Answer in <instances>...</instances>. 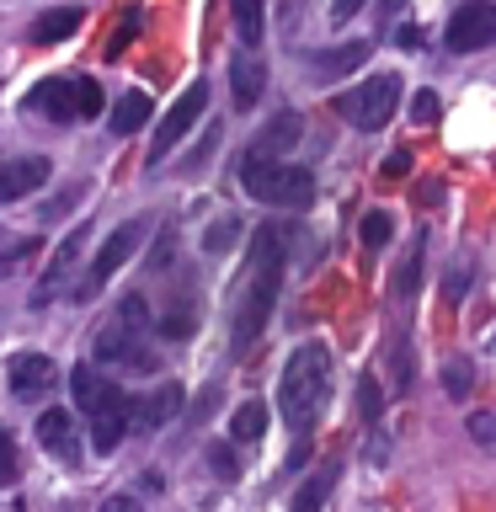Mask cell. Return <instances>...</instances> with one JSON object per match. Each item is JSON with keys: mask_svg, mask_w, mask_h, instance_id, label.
Instances as JSON below:
<instances>
[{"mask_svg": "<svg viewBox=\"0 0 496 512\" xmlns=\"http://www.w3.org/2000/svg\"><path fill=\"white\" fill-rule=\"evenodd\" d=\"M16 470H22V459H16V438L6 427H0V486H11Z\"/></svg>", "mask_w": 496, "mask_h": 512, "instance_id": "32", "label": "cell"}, {"mask_svg": "<svg viewBox=\"0 0 496 512\" xmlns=\"http://www.w3.org/2000/svg\"><path fill=\"white\" fill-rule=\"evenodd\" d=\"M128 427H166L176 411H182V384L166 379V384H155L150 395H139V400H128Z\"/></svg>", "mask_w": 496, "mask_h": 512, "instance_id": "10", "label": "cell"}, {"mask_svg": "<svg viewBox=\"0 0 496 512\" xmlns=\"http://www.w3.org/2000/svg\"><path fill=\"white\" fill-rule=\"evenodd\" d=\"M400 86H406V80H400L395 70H379V75H368L363 86H347L331 107L342 112V118H347L352 128L374 134V128H384V123L395 118V107H400Z\"/></svg>", "mask_w": 496, "mask_h": 512, "instance_id": "4", "label": "cell"}, {"mask_svg": "<svg viewBox=\"0 0 496 512\" xmlns=\"http://www.w3.org/2000/svg\"><path fill=\"white\" fill-rule=\"evenodd\" d=\"M240 240V214H224V219H214L208 224V235H203V251L208 256H224Z\"/></svg>", "mask_w": 496, "mask_h": 512, "instance_id": "25", "label": "cell"}, {"mask_svg": "<svg viewBox=\"0 0 496 512\" xmlns=\"http://www.w3.org/2000/svg\"><path fill=\"white\" fill-rule=\"evenodd\" d=\"M123 438H128V411L123 406H107V411L91 416V448L96 454H118Z\"/></svg>", "mask_w": 496, "mask_h": 512, "instance_id": "19", "label": "cell"}, {"mask_svg": "<svg viewBox=\"0 0 496 512\" xmlns=\"http://www.w3.org/2000/svg\"><path fill=\"white\" fill-rule=\"evenodd\" d=\"M208 459H214L219 480H235V475H240V470H235V454H230V448H224V443H214V448H208Z\"/></svg>", "mask_w": 496, "mask_h": 512, "instance_id": "35", "label": "cell"}, {"mask_svg": "<svg viewBox=\"0 0 496 512\" xmlns=\"http://www.w3.org/2000/svg\"><path fill=\"white\" fill-rule=\"evenodd\" d=\"M363 59H368V43H342V48H326V54H304V70L336 80V75H352Z\"/></svg>", "mask_w": 496, "mask_h": 512, "instance_id": "17", "label": "cell"}, {"mask_svg": "<svg viewBox=\"0 0 496 512\" xmlns=\"http://www.w3.org/2000/svg\"><path fill=\"white\" fill-rule=\"evenodd\" d=\"M80 198H86V182H70V187H59L54 198H48V203L38 208V219H64V214H70V208H75Z\"/></svg>", "mask_w": 496, "mask_h": 512, "instance_id": "28", "label": "cell"}, {"mask_svg": "<svg viewBox=\"0 0 496 512\" xmlns=\"http://www.w3.org/2000/svg\"><path fill=\"white\" fill-rule=\"evenodd\" d=\"M208 112V86L198 80V86H187L182 96H176V102L166 107V118H160V128H155V139H150V171L160 166V160H166L176 144H182L192 128H198V118Z\"/></svg>", "mask_w": 496, "mask_h": 512, "instance_id": "6", "label": "cell"}, {"mask_svg": "<svg viewBox=\"0 0 496 512\" xmlns=\"http://www.w3.org/2000/svg\"><path fill=\"white\" fill-rule=\"evenodd\" d=\"M230 11H235V32H240V48H256V43H262L267 0H230Z\"/></svg>", "mask_w": 496, "mask_h": 512, "instance_id": "22", "label": "cell"}, {"mask_svg": "<svg viewBox=\"0 0 496 512\" xmlns=\"http://www.w3.org/2000/svg\"><path fill=\"white\" fill-rule=\"evenodd\" d=\"M438 112H443L438 91H416V96H411V118H416V123H438Z\"/></svg>", "mask_w": 496, "mask_h": 512, "instance_id": "33", "label": "cell"}, {"mask_svg": "<svg viewBox=\"0 0 496 512\" xmlns=\"http://www.w3.org/2000/svg\"><path fill=\"white\" fill-rule=\"evenodd\" d=\"M80 246H86V224H75V230L59 240V251H54V262H48V272H43V283H38V294H32V304H48V299H54V288L70 278Z\"/></svg>", "mask_w": 496, "mask_h": 512, "instance_id": "16", "label": "cell"}, {"mask_svg": "<svg viewBox=\"0 0 496 512\" xmlns=\"http://www.w3.org/2000/svg\"><path fill=\"white\" fill-rule=\"evenodd\" d=\"M299 134H304L299 112H278V118L262 128V139H256V155H283V150H294Z\"/></svg>", "mask_w": 496, "mask_h": 512, "instance_id": "20", "label": "cell"}, {"mask_svg": "<svg viewBox=\"0 0 496 512\" xmlns=\"http://www.w3.org/2000/svg\"><path fill=\"white\" fill-rule=\"evenodd\" d=\"M70 395H75V406L91 411V416L107 411V406H128V395H123L112 379L96 374V368H75V374H70Z\"/></svg>", "mask_w": 496, "mask_h": 512, "instance_id": "12", "label": "cell"}, {"mask_svg": "<svg viewBox=\"0 0 496 512\" xmlns=\"http://www.w3.org/2000/svg\"><path fill=\"white\" fill-rule=\"evenodd\" d=\"M144 118H150V96L144 91H123L118 102H112V112H107L112 134H134V128H144Z\"/></svg>", "mask_w": 496, "mask_h": 512, "instance_id": "21", "label": "cell"}, {"mask_svg": "<svg viewBox=\"0 0 496 512\" xmlns=\"http://www.w3.org/2000/svg\"><path fill=\"white\" fill-rule=\"evenodd\" d=\"M32 256H38V240H16V246L0 256V278H6V272H16L22 262H32Z\"/></svg>", "mask_w": 496, "mask_h": 512, "instance_id": "34", "label": "cell"}, {"mask_svg": "<svg viewBox=\"0 0 496 512\" xmlns=\"http://www.w3.org/2000/svg\"><path fill=\"white\" fill-rule=\"evenodd\" d=\"M470 432H475V443H491V416H470Z\"/></svg>", "mask_w": 496, "mask_h": 512, "instance_id": "40", "label": "cell"}, {"mask_svg": "<svg viewBox=\"0 0 496 512\" xmlns=\"http://www.w3.org/2000/svg\"><path fill=\"white\" fill-rule=\"evenodd\" d=\"M262 91H267V64L256 59V48H240V54L230 59V96H235V107L251 112L256 102H262Z\"/></svg>", "mask_w": 496, "mask_h": 512, "instance_id": "11", "label": "cell"}, {"mask_svg": "<svg viewBox=\"0 0 496 512\" xmlns=\"http://www.w3.org/2000/svg\"><path fill=\"white\" fill-rule=\"evenodd\" d=\"M331 470H320V475H310V480H304V486L294 491V507H288V512H320V507H326V491H331Z\"/></svg>", "mask_w": 496, "mask_h": 512, "instance_id": "24", "label": "cell"}, {"mask_svg": "<svg viewBox=\"0 0 496 512\" xmlns=\"http://www.w3.org/2000/svg\"><path fill=\"white\" fill-rule=\"evenodd\" d=\"M38 443H43L54 459L75 464V459H80V443H75V422H70V411H64V406H48V411L38 416Z\"/></svg>", "mask_w": 496, "mask_h": 512, "instance_id": "14", "label": "cell"}, {"mask_svg": "<svg viewBox=\"0 0 496 512\" xmlns=\"http://www.w3.org/2000/svg\"><path fill=\"white\" fill-rule=\"evenodd\" d=\"M102 512H139V502H134V496H107Z\"/></svg>", "mask_w": 496, "mask_h": 512, "instance_id": "39", "label": "cell"}, {"mask_svg": "<svg viewBox=\"0 0 496 512\" xmlns=\"http://www.w3.org/2000/svg\"><path fill=\"white\" fill-rule=\"evenodd\" d=\"M240 187L267 208H310L315 203V176L304 166H294V160H283V155L246 150L240 155Z\"/></svg>", "mask_w": 496, "mask_h": 512, "instance_id": "3", "label": "cell"}, {"mask_svg": "<svg viewBox=\"0 0 496 512\" xmlns=\"http://www.w3.org/2000/svg\"><path fill=\"white\" fill-rule=\"evenodd\" d=\"M278 288H283V230L278 224H262L251 235V267H246V288H240V310H235V331H230L235 352H246L267 331Z\"/></svg>", "mask_w": 496, "mask_h": 512, "instance_id": "1", "label": "cell"}, {"mask_svg": "<svg viewBox=\"0 0 496 512\" xmlns=\"http://www.w3.org/2000/svg\"><path fill=\"white\" fill-rule=\"evenodd\" d=\"M443 390L454 395V400H464L475 390V368H470V358H448L443 363Z\"/></svg>", "mask_w": 496, "mask_h": 512, "instance_id": "26", "label": "cell"}, {"mask_svg": "<svg viewBox=\"0 0 496 512\" xmlns=\"http://www.w3.org/2000/svg\"><path fill=\"white\" fill-rule=\"evenodd\" d=\"M411 171V150H390L384 155V176H406Z\"/></svg>", "mask_w": 496, "mask_h": 512, "instance_id": "37", "label": "cell"}, {"mask_svg": "<svg viewBox=\"0 0 496 512\" xmlns=\"http://www.w3.org/2000/svg\"><path fill=\"white\" fill-rule=\"evenodd\" d=\"M144 235H150V219H123L118 230H112L107 240H102V251H96V262H91V278L80 283V294H96L112 272H118L128 256H134L139 246H144Z\"/></svg>", "mask_w": 496, "mask_h": 512, "instance_id": "8", "label": "cell"}, {"mask_svg": "<svg viewBox=\"0 0 496 512\" xmlns=\"http://www.w3.org/2000/svg\"><path fill=\"white\" fill-rule=\"evenodd\" d=\"M390 235H395V219L384 214V208H374V214L363 219V246L379 251V246H390Z\"/></svg>", "mask_w": 496, "mask_h": 512, "instance_id": "30", "label": "cell"}, {"mask_svg": "<svg viewBox=\"0 0 496 512\" xmlns=\"http://www.w3.org/2000/svg\"><path fill=\"white\" fill-rule=\"evenodd\" d=\"M262 432H267V406H262V400H246V406L230 416V438L235 443H256Z\"/></svg>", "mask_w": 496, "mask_h": 512, "instance_id": "23", "label": "cell"}, {"mask_svg": "<svg viewBox=\"0 0 496 512\" xmlns=\"http://www.w3.org/2000/svg\"><path fill=\"white\" fill-rule=\"evenodd\" d=\"M70 86H75V118H96V112L107 107V96H102V86H96V80L80 75V80H70Z\"/></svg>", "mask_w": 496, "mask_h": 512, "instance_id": "27", "label": "cell"}, {"mask_svg": "<svg viewBox=\"0 0 496 512\" xmlns=\"http://www.w3.org/2000/svg\"><path fill=\"white\" fill-rule=\"evenodd\" d=\"M139 27H144V11L134 6V11L123 16V27H118V32H112V38H107V54H123V48L139 38Z\"/></svg>", "mask_w": 496, "mask_h": 512, "instance_id": "31", "label": "cell"}, {"mask_svg": "<svg viewBox=\"0 0 496 512\" xmlns=\"http://www.w3.org/2000/svg\"><path fill=\"white\" fill-rule=\"evenodd\" d=\"M27 112H43L48 123H70L75 118V86L70 80H43V86L27 91Z\"/></svg>", "mask_w": 496, "mask_h": 512, "instance_id": "15", "label": "cell"}, {"mask_svg": "<svg viewBox=\"0 0 496 512\" xmlns=\"http://www.w3.org/2000/svg\"><path fill=\"white\" fill-rule=\"evenodd\" d=\"M363 6H368V0H336V6H331V22H352Z\"/></svg>", "mask_w": 496, "mask_h": 512, "instance_id": "38", "label": "cell"}, {"mask_svg": "<svg viewBox=\"0 0 496 512\" xmlns=\"http://www.w3.org/2000/svg\"><path fill=\"white\" fill-rule=\"evenodd\" d=\"M96 363H107V368H134V374H150L155 368V352H150V331H134V326H123V320H107L102 331H96Z\"/></svg>", "mask_w": 496, "mask_h": 512, "instance_id": "5", "label": "cell"}, {"mask_svg": "<svg viewBox=\"0 0 496 512\" xmlns=\"http://www.w3.org/2000/svg\"><path fill=\"white\" fill-rule=\"evenodd\" d=\"M75 32H80V11L54 6V11H43L38 22H32V43H38V48H54V43H70Z\"/></svg>", "mask_w": 496, "mask_h": 512, "instance_id": "18", "label": "cell"}, {"mask_svg": "<svg viewBox=\"0 0 496 512\" xmlns=\"http://www.w3.org/2000/svg\"><path fill=\"white\" fill-rule=\"evenodd\" d=\"M331 390V352L326 342H299L294 358L283 363V379H278V406H283V422L304 432L315 422L320 400Z\"/></svg>", "mask_w": 496, "mask_h": 512, "instance_id": "2", "label": "cell"}, {"mask_svg": "<svg viewBox=\"0 0 496 512\" xmlns=\"http://www.w3.org/2000/svg\"><path fill=\"white\" fill-rule=\"evenodd\" d=\"M48 160L43 155H27V160H6L0 166V203H16V198H27V192H38L48 182Z\"/></svg>", "mask_w": 496, "mask_h": 512, "instance_id": "13", "label": "cell"}, {"mask_svg": "<svg viewBox=\"0 0 496 512\" xmlns=\"http://www.w3.org/2000/svg\"><path fill=\"white\" fill-rule=\"evenodd\" d=\"M6 384H11V395H22V400H32V395H48L59 384V368H54V358H43V352H16V358L6 363Z\"/></svg>", "mask_w": 496, "mask_h": 512, "instance_id": "9", "label": "cell"}, {"mask_svg": "<svg viewBox=\"0 0 496 512\" xmlns=\"http://www.w3.org/2000/svg\"><path fill=\"white\" fill-rule=\"evenodd\" d=\"M358 411H363V422L374 427L379 422V411H384V390H379V379L374 374H363L358 379Z\"/></svg>", "mask_w": 496, "mask_h": 512, "instance_id": "29", "label": "cell"}, {"mask_svg": "<svg viewBox=\"0 0 496 512\" xmlns=\"http://www.w3.org/2000/svg\"><path fill=\"white\" fill-rule=\"evenodd\" d=\"M448 54H480V48L496 43V6L491 0H464V6L448 16Z\"/></svg>", "mask_w": 496, "mask_h": 512, "instance_id": "7", "label": "cell"}, {"mask_svg": "<svg viewBox=\"0 0 496 512\" xmlns=\"http://www.w3.org/2000/svg\"><path fill=\"white\" fill-rule=\"evenodd\" d=\"M395 48H406V54H411V48H422V27H416V22L395 27Z\"/></svg>", "mask_w": 496, "mask_h": 512, "instance_id": "36", "label": "cell"}, {"mask_svg": "<svg viewBox=\"0 0 496 512\" xmlns=\"http://www.w3.org/2000/svg\"><path fill=\"white\" fill-rule=\"evenodd\" d=\"M400 6H406V0H379V11H384V16H395Z\"/></svg>", "mask_w": 496, "mask_h": 512, "instance_id": "41", "label": "cell"}]
</instances>
